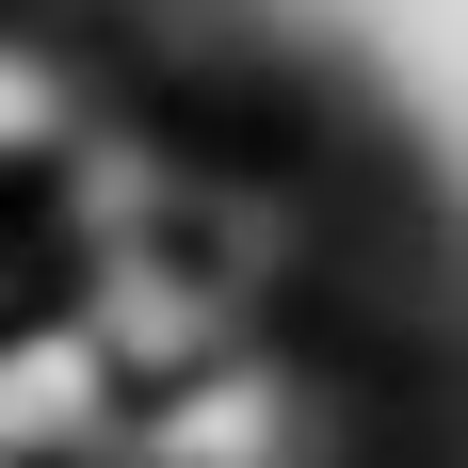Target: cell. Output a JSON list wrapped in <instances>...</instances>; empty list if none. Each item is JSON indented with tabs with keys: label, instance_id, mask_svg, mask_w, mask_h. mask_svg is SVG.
<instances>
[{
	"label": "cell",
	"instance_id": "6da1fadb",
	"mask_svg": "<svg viewBox=\"0 0 468 468\" xmlns=\"http://www.w3.org/2000/svg\"><path fill=\"white\" fill-rule=\"evenodd\" d=\"M65 130H81V33L0 0V178H33Z\"/></svg>",
	"mask_w": 468,
	"mask_h": 468
}]
</instances>
